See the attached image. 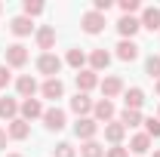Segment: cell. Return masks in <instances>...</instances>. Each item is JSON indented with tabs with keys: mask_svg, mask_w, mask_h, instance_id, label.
<instances>
[{
	"mask_svg": "<svg viewBox=\"0 0 160 157\" xmlns=\"http://www.w3.org/2000/svg\"><path fill=\"white\" fill-rule=\"evenodd\" d=\"M37 68H40V74H49V77H56L62 71V59L59 56H52V53H43L37 59Z\"/></svg>",
	"mask_w": 160,
	"mask_h": 157,
	"instance_id": "6da1fadb",
	"label": "cell"
},
{
	"mask_svg": "<svg viewBox=\"0 0 160 157\" xmlns=\"http://www.w3.org/2000/svg\"><path fill=\"white\" fill-rule=\"evenodd\" d=\"M80 25H83L86 34H99L102 28H105V16L102 13H83L80 16Z\"/></svg>",
	"mask_w": 160,
	"mask_h": 157,
	"instance_id": "7a4b0ae2",
	"label": "cell"
},
{
	"mask_svg": "<svg viewBox=\"0 0 160 157\" xmlns=\"http://www.w3.org/2000/svg\"><path fill=\"white\" fill-rule=\"evenodd\" d=\"M28 62V49L22 46V43H12V46H6V65H12V68H22Z\"/></svg>",
	"mask_w": 160,
	"mask_h": 157,
	"instance_id": "3957f363",
	"label": "cell"
},
{
	"mask_svg": "<svg viewBox=\"0 0 160 157\" xmlns=\"http://www.w3.org/2000/svg\"><path fill=\"white\" fill-rule=\"evenodd\" d=\"M74 133H77L80 139H86V142H89V139L99 133V123H96L92 117H80V120H77V126H74Z\"/></svg>",
	"mask_w": 160,
	"mask_h": 157,
	"instance_id": "277c9868",
	"label": "cell"
},
{
	"mask_svg": "<svg viewBox=\"0 0 160 157\" xmlns=\"http://www.w3.org/2000/svg\"><path fill=\"white\" fill-rule=\"evenodd\" d=\"M43 123H46V129H65V111L62 108L43 111Z\"/></svg>",
	"mask_w": 160,
	"mask_h": 157,
	"instance_id": "5b68a950",
	"label": "cell"
},
{
	"mask_svg": "<svg viewBox=\"0 0 160 157\" xmlns=\"http://www.w3.org/2000/svg\"><path fill=\"white\" fill-rule=\"evenodd\" d=\"M71 111H74V114H80V117H86V114L92 111V99L86 96V93H77V96L71 99Z\"/></svg>",
	"mask_w": 160,
	"mask_h": 157,
	"instance_id": "8992f818",
	"label": "cell"
},
{
	"mask_svg": "<svg viewBox=\"0 0 160 157\" xmlns=\"http://www.w3.org/2000/svg\"><path fill=\"white\" fill-rule=\"evenodd\" d=\"M123 102H126V111H139L142 105H145V93H142L139 86H132V89H126Z\"/></svg>",
	"mask_w": 160,
	"mask_h": 157,
	"instance_id": "52a82bcc",
	"label": "cell"
},
{
	"mask_svg": "<svg viewBox=\"0 0 160 157\" xmlns=\"http://www.w3.org/2000/svg\"><path fill=\"white\" fill-rule=\"evenodd\" d=\"M102 93H105V99L111 102L114 96L123 93V80H120V77H105V80H102Z\"/></svg>",
	"mask_w": 160,
	"mask_h": 157,
	"instance_id": "ba28073f",
	"label": "cell"
},
{
	"mask_svg": "<svg viewBox=\"0 0 160 157\" xmlns=\"http://www.w3.org/2000/svg\"><path fill=\"white\" fill-rule=\"evenodd\" d=\"M40 93H43V99H52V102H56V99H62L65 86H62V80H59V77H49L46 83H43V89H40Z\"/></svg>",
	"mask_w": 160,
	"mask_h": 157,
	"instance_id": "9c48e42d",
	"label": "cell"
},
{
	"mask_svg": "<svg viewBox=\"0 0 160 157\" xmlns=\"http://www.w3.org/2000/svg\"><path fill=\"white\" fill-rule=\"evenodd\" d=\"M142 28H148V31H157L160 28V9L157 6H148L142 13Z\"/></svg>",
	"mask_w": 160,
	"mask_h": 157,
	"instance_id": "30bf717a",
	"label": "cell"
},
{
	"mask_svg": "<svg viewBox=\"0 0 160 157\" xmlns=\"http://www.w3.org/2000/svg\"><path fill=\"white\" fill-rule=\"evenodd\" d=\"M117 56L123 62H132V59H139V46H136L132 40H120L117 43Z\"/></svg>",
	"mask_w": 160,
	"mask_h": 157,
	"instance_id": "8fae6325",
	"label": "cell"
},
{
	"mask_svg": "<svg viewBox=\"0 0 160 157\" xmlns=\"http://www.w3.org/2000/svg\"><path fill=\"white\" fill-rule=\"evenodd\" d=\"M16 86H19V93H22L25 99H31L34 93H37V80L31 77V74H22V77L16 80Z\"/></svg>",
	"mask_w": 160,
	"mask_h": 157,
	"instance_id": "7c38bea8",
	"label": "cell"
},
{
	"mask_svg": "<svg viewBox=\"0 0 160 157\" xmlns=\"http://www.w3.org/2000/svg\"><path fill=\"white\" fill-rule=\"evenodd\" d=\"M99 83V77H96V71L89 68V71H77V89L80 93H86V89H92Z\"/></svg>",
	"mask_w": 160,
	"mask_h": 157,
	"instance_id": "4fadbf2b",
	"label": "cell"
},
{
	"mask_svg": "<svg viewBox=\"0 0 160 157\" xmlns=\"http://www.w3.org/2000/svg\"><path fill=\"white\" fill-rule=\"evenodd\" d=\"M117 28H120V34H123V37H132V34L142 28V22H139V19H132V16H123V19L117 22Z\"/></svg>",
	"mask_w": 160,
	"mask_h": 157,
	"instance_id": "5bb4252c",
	"label": "cell"
},
{
	"mask_svg": "<svg viewBox=\"0 0 160 157\" xmlns=\"http://www.w3.org/2000/svg\"><path fill=\"white\" fill-rule=\"evenodd\" d=\"M92 111H96V123H99V120H111V117H114V105H111L108 99L96 102V105H92Z\"/></svg>",
	"mask_w": 160,
	"mask_h": 157,
	"instance_id": "9a60e30c",
	"label": "cell"
},
{
	"mask_svg": "<svg viewBox=\"0 0 160 157\" xmlns=\"http://www.w3.org/2000/svg\"><path fill=\"white\" fill-rule=\"evenodd\" d=\"M9 28H12V34H19V37H25V34H31V19L28 16H16V19L9 22Z\"/></svg>",
	"mask_w": 160,
	"mask_h": 157,
	"instance_id": "2e32d148",
	"label": "cell"
},
{
	"mask_svg": "<svg viewBox=\"0 0 160 157\" xmlns=\"http://www.w3.org/2000/svg\"><path fill=\"white\" fill-rule=\"evenodd\" d=\"M16 111H19V102L16 99H0V117L3 120H16Z\"/></svg>",
	"mask_w": 160,
	"mask_h": 157,
	"instance_id": "e0dca14e",
	"label": "cell"
},
{
	"mask_svg": "<svg viewBox=\"0 0 160 157\" xmlns=\"http://www.w3.org/2000/svg\"><path fill=\"white\" fill-rule=\"evenodd\" d=\"M22 114H25V120H34V117L43 114V108H40L37 99H25V102H22Z\"/></svg>",
	"mask_w": 160,
	"mask_h": 157,
	"instance_id": "ac0fdd59",
	"label": "cell"
},
{
	"mask_svg": "<svg viewBox=\"0 0 160 157\" xmlns=\"http://www.w3.org/2000/svg\"><path fill=\"white\" fill-rule=\"evenodd\" d=\"M52 43H56V31L46 25V28H40L37 31V46L40 49H52Z\"/></svg>",
	"mask_w": 160,
	"mask_h": 157,
	"instance_id": "d6986e66",
	"label": "cell"
},
{
	"mask_svg": "<svg viewBox=\"0 0 160 157\" xmlns=\"http://www.w3.org/2000/svg\"><path fill=\"white\" fill-rule=\"evenodd\" d=\"M28 133H31V126H28V120H9V136L12 139H28Z\"/></svg>",
	"mask_w": 160,
	"mask_h": 157,
	"instance_id": "ffe728a7",
	"label": "cell"
},
{
	"mask_svg": "<svg viewBox=\"0 0 160 157\" xmlns=\"http://www.w3.org/2000/svg\"><path fill=\"white\" fill-rule=\"evenodd\" d=\"M123 133H126V126H123V123H108V126H105V139H108V142H114V145L123 139Z\"/></svg>",
	"mask_w": 160,
	"mask_h": 157,
	"instance_id": "44dd1931",
	"label": "cell"
},
{
	"mask_svg": "<svg viewBox=\"0 0 160 157\" xmlns=\"http://www.w3.org/2000/svg\"><path fill=\"white\" fill-rule=\"evenodd\" d=\"M148 145H151L148 133H139V136H132V142H129V151H136V154H145V151H148Z\"/></svg>",
	"mask_w": 160,
	"mask_h": 157,
	"instance_id": "7402d4cb",
	"label": "cell"
},
{
	"mask_svg": "<svg viewBox=\"0 0 160 157\" xmlns=\"http://www.w3.org/2000/svg\"><path fill=\"white\" fill-rule=\"evenodd\" d=\"M89 62H92V71H102V68H108V65H111V56H108L105 49H96V53L89 56Z\"/></svg>",
	"mask_w": 160,
	"mask_h": 157,
	"instance_id": "603a6c76",
	"label": "cell"
},
{
	"mask_svg": "<svg viewBox=\"0 0 160 157\" xmlns=\"http://www.w3.org/2000/svg\"><path fill=\"white\" fill-rule=\"evenodd\" d=\"M80 154H83V157H102V154H105V148H102L99 142L89 139V142H83V151H80Z\"/></svg>",
	"mask_w": 160,
	"mask_h": 157,
	"instance_id": "cb8c5ba5",
	"label": "cell"
},
{
	"mask_svg": "<svg viewBox=\"0 0 160 157\" xmlns=\"http://www.w3.org/2000/svg\"><path fill=\"white\" fill-rule=\"evenodd\" d=\"M120 123H123L126 129H129V126H139V123H142V111H123Z\"/></svg>",
	"mask_w": 160,
	"mask_h": 157,
	"instance_id": "d4e9b609",
	"label": "cell"
},
{
	"mask_svg": "<svg viewBox=\"0 0 160 157\" xmlns=\"http://www.w3.org/2000/svg\"><path fill=\"white\" fill-rule=\"evenodd\" d=\"M83 62H86V56H83V53H80V49H68V65H71V68H83Z\"/></svg>",
	"mask_w": 160,
	"mask_h": 157,
	"instance_id": "484cf974",
	"label": "cell"
},
{
	"mask_svg": "<svg viewBox=\"0 0 160 157\" xmlns=\"http://www.w3.org/2000/svg\"><path fill=\"white\" fill-rule=\"evenodd\" d=\"M22 9H25V16H40V13H43V3H40V0H25Z\"/></svg>",
	"mask_w": 160,
	"mask_h": 157,
	"instance_id": "4316f807",
	"label": "cell"
},
{
	"mask_svg": "<svg viewBox=\"0 0 160 157\" xmlns=\"http://www.w3.org/2000/svg\"><path fill=\"white\" fill-rule=\"evenodd\" d=\"M145 129H148V139H151V136L157 139L160 136V120L157 117H148V120H145Z\"/></svg>",
	"mask_w": 160,
	"mask_h": 157,
	"instance_id": "83f0119b",
	"label": "cell"
},
{
	"mask_svg": "<svg viewBox=\"0 0 160 157\" xmlns=\"http://www.w3.org/2000/svg\"><path fill=\"white\" fill-rule=\"evenodd\" d=\"M148 74L160 80V56H151V59H148Z\"/></svg>",
	"mask_w": 160,
	"mask_h": 157,
	"instance_id": "f1b7e54d",
	"label": "cell"
},
{
	"mask_svg": "<svg viewBox=\"0 0 160 157\" xmlns=\"http://www.w3.org/2000/svg\"><path fill=\"white\" fill-rule=\"evenodd\" d=\"M120 9H123V16H132L139 9V0H120Z\"/></svg>",
	"mask_w": 160,
	"mask_h": 157,
	"instance_id": "f546056e",
	"label": "cell"
},
{
	"mask_svg": "<svg viewBox=\"0 0 160 157\" xmlns=\"http://www.w3.org/2000/svg\"><path fill=\"white\" fill-rule=\"evenodd\" d=\"M56 157H74V148L68 142H62V145H56Z\"/></svg>",
	"mask_w": 160,
	"mask_h": 157,
	"instance_id": "4dcf8cb0",
	"label": "cell"
},
{
	"mask_svg": "<svg viewBox=\"0 0 160 157\" xmlns=\"http://www.w3.org/2000/svg\"><path fill=\"white\" fill-rule=\"evenodd\" d=\"M111 9V0H92V13H108Z\"/></svg>",
	"mask_w": 160,
	"mask_h": 157,
	"instance_id": "1f68e13d",
	"label": "cell"
},
{
	"mask_svg": "<svg viewBox=\"0 0 160 157\" xmlns=\"http://www.w3.org/2000/svg\"><path fill=\"white\" fill-rule=\"evenodd\" d=\"M108 157H129V154H126V148L114 145V148H108Z\"/></svg>",
	"mask_w": 160,
	"mask_h": 157,
	"instance_id": "d6a6232c",
	"label": "cell"
},
{
	"mask_svg": "<svg viewBox=\"0 0 160 157\" xmlns=\"http://www.w3.org/2000/svg\"><path fill=\"white\" fill-rule=\"evenodd\" d=\"M6 83H9V68L0 65V86H6Z\"/></svg>",
	"mask_w": 160,
	"mask_h": 157,
	"instance_id": "836d02e7",
	"label": "cell"
},
{
	"mask_svg": "<svg viewBox=\"0 0 160 157\" xmlns=\"http://www.w3.org/2000/svg\"><path fill=\"white\" fill-rule=\"evenodd\" d=\"M0 148H6V129H0Z\"/></svg>",
	"mask_w": 160,
	"mask_h": 157,
	"instance_id": "e575fe53",
	"label": "cell"
},
{
	"mask_svg": "<svg viewBox=\"0 0 160 157\" xmlns=\"http://www.w3.org/2000/svg\"><path fill=\"white\" fill-rule=\"evenodd\" d=\"M6 157H22V154H6Z\"/></svg>",
	"mask_w": 160,
	"mask_h": 157,
	"instance_id": "d590c367",
	"label": "cell"
},
{
	"mask_svg": "<svg viewBox=\"0 0 160 157\" xmlns=\"http://www.w3.org/2000/svg\"><path fill=\"white\" fill-rule=\"evenodd\" d=\"M154 157H160V151H154Z\"/></svg>",
	"mask_w": 160,
	"mask_h": 157,
	"instance_id": "8d00e7d4",
	"label": "cell"
},
{
	"mask_svg": "<svg viewBox=\"0 0 160 157\" xmlns=\"http://www.w3.org/2000/svg\"><path fill=\"white\" fill-rule=\"evenodd\" d=\"M157 93H160V80H157Z\"/></svg>",
	"mask_w": 160,
	"mask_h": 157,
	"instance_id": "74e56055",
	"label": "cell"
},
{
	"mask_svg": "<svg viewBox=\"0 0 160 157\" xmlns=\"http://www.w3.org/2000/svg\"><path fill=\"white\" fill-rule=\"evenodd\" d=\"M0 9H3V6H0Z\"/></svg>",
	"mask_w": 160,
	"mask_h": 157,
	"instance_id": "f35d334b",
	"label": "cell"
}]
</instances>
